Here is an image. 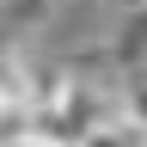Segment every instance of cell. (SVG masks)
<instances>
[{"label":"cell","mask_w":147,"mask_h":147,"mask_svg":"<svg viewBox=\"0 0 147 147\" xmlns=\"http://www.w3.org/2000/svg\"><path fill=\"white\" fill-rule=\"evenodd\" d=\"M31 135V104H25V92H0V147H12V141H25Z\"/></svg>","instance_id":"cell-1"},{"label":"cell","mask_w":147,"mask_h":147,"mask_svg":"<svg viewBox=\"0 0 147 147\" xmlns=\"http://www.w3.org/2000/svg\"><path fill=\"white\" fill-rule=\"evenodd\" d=\"M80 147H147V135H141L129 117H110V123H98V129H92Z\"/></svg>","instance_id":"cell-2"},{"label":"cell","mask_w":147,"mask_h":147,"mask_svg":"<svg viewBox=\"0 0 147 147\" xmlns=\"http://www.w3.org/2000/svg\"><path fill=\"white\" fill-rule=\"evenodd\" d=\"M135 61V67H147V12H135V25H129L123 37H117V61Z\"/></svg>","instance_id":"cell-3"},{"label":"cell","mask_w":147,"mask_h":147,"mask_svg":"<svg viewBox=\"0 0 147 147\" xmlns=\"http://www.w3.org/2000/svg\"><path fill=\"white\" fill-rule=\"evenodd\" d=\"M129 123L147 135V80H135V86H129Z\"/></svg>","instance_id":"cell-4"},{"label":"cell","mask_w":147,"mask_h":147,"mask_svg":"<svg viewBox=\"0 0 147 147\" xmlns=\"http://www.w3.org/2000/svg\"><path fill=\"white\" fill-rule=\"evenodd\" d=\"M12 147H43V141H37V135H25V141H12Z\"/></svg>","instance_id":"cell-5"}]
</instances>
